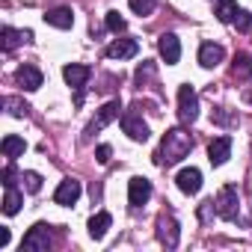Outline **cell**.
Instances as JSON below:
<instances>
[{
    "label": "cell",
    "mask_w": 252,
    "mask_h": 252,
    "mask_svg": "<svg viewBox=\"0 0 252 252\" xmlns=\"http://www.w3.org/2000/svg\"><path fill=\"white\" fill-rule=\"evenodd\" d=\"M193 152V137L184 128H172L163 134L160 140V152H158V166H172L178 160H184Z\"/></svg>",
    "instance_id": "cell-1"
},
{
    "label": "cell",
    "mask_w": 252,
    "mask_h": 252,
    "mask_svg": "<svg viewBox=\"0 0 252 252\" xmlns=\"http://www.w3.org/2000/svg\"><path fill=\"white\" fill-rule=\"evenodd\" d=\"M214 205H217V217H220V220L234 222L237 214H240V196H237V187H234V184H225V187L217 193Z\"/></svg>",
    "instance_id": "cell-2"
},
{
    "label": "cell",
    "mask_w": 252,
    "mask_h": 252,
    "mask_svg": "<svg viewBox=\"0 0 252 252\" xmlns=\"http://www.w3.org/2000/svg\"><path fill=\"white\" fill-rule=\"evenodd\" d=\"M178 119L184 125H193L199 119V95H196V89L190 83H184L178 89Z\"/></svg>",
    "instance_id": "cell-3"
},
{
    "label": "cell",
    "mask_w": 252,
    "mask_h": 252,
    "mask_svg": "<svg viewBox=\"0 0 252 252\" xmlns=\"http://www.w3.org/2000/svg\"><path fill=\"white\" fill-rule=\"evenodd\" d=\"M51 249V225L48 222H36L24 240H21V252H48Z\"/></svg>",
    "instance_id": "cell-4"
},
{
    "label": "cell",
    "mask_w": 252,
    "mask_h": 252,
    "mask_svg": "<svg viewBox=\"0 0 252 252\" xmlns=\"http://www.w3.org/2000/svg\"><path fill=\"white\" fill-rule=\"evenodd\" d=\"M158 228H155V234H158V240L166 246V249H175L178 246V240H181V228H178V220L172 217V214H160L158 217V222H155Z\"/></svg>",
    "instance_id": "cell-5"
},
{
    "label": "cell",
    "mask_w": 252,
    "mask_h": 252,
    "mask_svg": "<svg viewBox=\"0 0 252 252\" xmlns=\"http://www.w3.org/2000/svg\"><path fill=\"white\" fill-rule=\"evenodd\" d=\"M137 110H140V104H134L128 113L122 116V131L128 134L134 143H146V140H149V125L143 122V116H140Z\"/></svg>",
    "instance_id": "cell-6"
},
{
    "label": "cell",
    "mask_w": 252,
    "mask_h": 252,
    "mask_svg": "<svg viewBox=\"0 0 252 252\" xmlns=\"http://www.w3.org/2000/svg\"><path fill=\"white\" fill-rule=\"evenodd\" d=\"M119 110H122V107H119V101H107V104L98 110V116L86 125V131H83V143H89V140H92L101 128H107V125H110L113 119H119Z\"/></svg>",
    "instance_id": "cell-7"
},
{
    "label": "cell",
    "mask_w": 252,
    "mask_h": 252,
    "mask_svg": "<svg viewBox=\"0 0 252 252\" xmlns=\"http://www.w3.org/2000/svg\"><path fill=\"white\" fill-rule=\"evenodd\" d=\"M63 77H65V83L71 86V89H77V104L83 101V86H86V80L92 77V68L89 65H80V63H71V65H65L63 68Z\"/></svg>",
    "instance_id": "cell-8"
},
{
    "label": "cell",
    "mask_w": 252,
    "mask_h": 252,
    "mask_svg": "<svg viewBox=\"0 0 252 252\" xmlns=\"http://www.w3.org/2000/svg\"><path fill=\"white\" fill-rule=\"evenodd\" d=\"M149 199H152V181L143 178V175L131 178V184H128V202H131L134 208H143Z\"/></svg>",
    "instance_id": "cell-9"
},
{
    "label": "cell",
    "mask_w": 252,
    "mask_h": 252,
    "mask_svg": "<svg viewBox=\"0 0 252 252\" xmlns=\"http://www.w3.org/2000/svg\"><path fill=\"white\" fill-rule=\"evenodd\" d=\"M175 184H178V190H181V193L196 196V193L202 190V172H199L196 166H187V169H181V172L175 175Z\"/></svg>",
    "instance_id": "cell-10"
},
{
    "label": "cell",
    "mask_w": 252,
    "mask_h": 252,
    "mask_svg": "<svg viewBox=\"0 0 252 252\" xmlns=\"http://www.w3.org/2000/svg\"><path fill=\"white\" fill-rule=\"evenodd\" d=\"M158 51H160V57L166 60V65H175V63L181 60V42H178V36H175V33H163V36L158 39Z\"/></svg>",
    "instance_id": "cell-11"
},
{
    "label": "cell",
    "mask_w": 252,
    "mask_h": 252,
    "mask_svg": "<svg viewBox=\"0 0 252 252\" xmlns=\"http://www.w3.org/2000/svg\"><path fill=\"white\" fill-rule=\"evenodd\" d=\"M140 54V42L137 39H116L110 48H107V57L110 60H131Z\"/></svg>",
    "instance_id": "cell-12"
},
{
    "label": "cell",
    "mask_w": 252,
    "mask_h": 252,
    "mask_svg": "<svg viewBox=\"0 0 252 252\" xmlns=\"http://www.w3.org/2000/svg\"><path fill=\"white\" fill-rule=\"evenodd\" d=\"M42 71L36 68V65H21L18 71H15V83L21 86V89H27V92H36L39 86H42Z\"/></svg>",
    "instance_id": "cell-13"
},
{
    "label": "cell",
    "mask_w": 252,
    "mask_h": 252,
    "mask_svg": "<svg viewBox=\"0 0 252 252\" xmlns=\"http://www.w3.org/2000/svg\"><path fill=\"white\" fill-rule=\"evenodd\" d=\"M228 158H231V137H217V140H211V146H208V160H211L214 166H222Z\"/></svg>",
    "instance_id": "cell-14"
},
{
    "label": "cell",
    "mask_w": 252,
    "mask_h": 252,
    "mask_svg": "<svg viewBox=\"0 0 252 252\" xmlns=\"http://www.w3.org/2000/svg\"><path fill=\"white\" fill-rule=\"evenodd\" d=\"M80 199V181H74V178H65V181H60V187H57V193H54V202L57 205H74Z\"/></svg>",
    "instance_id": "cell-15"
},
{
    "label": "cell",
    "mask_w": 252,
    "mask_h": 252,
    "mask_svg": "<svg viewBox=\"0 0 252 252\" xmlns=\"http://www.w3.org/2000/svg\"><path fill=\"white\" fill-rule=\"evenodd\" d=\"M222 60H225V51H222V45L205 42V45L199 48V65H202V68H217Z\"/></svg>",
    "instance_id": "cell-16"
},
{
    "label": "cell",
    "mask_w": 252,
    "mask_h": 252,
    "mask_svg": "<svg viewBox=\"0 0 252 252\" xmlns=\"http://www.w3.org/2000/svg\"><path fill=\"white\" fill-rule=\"evenodd\" d=\"M45 24H51V27H57V30H71V24H74V12H71L68 6L48 9V12H45Z\"/></svg>",
    "instance_id": "cell-17"
},
{
    "label": "cell",
    "mask_w": 252,
    "mask_h": 252,
    "mask_svg": "<svg viewBox=\"0 0 252 252\" xmlns=\"http://www.w3.org/2000/svg\"><path fill=\"white\" fill-rule=\"evenodd\" d=\"M3 39H0V45H3V51H15L21 42H30L33 33L30 30H12V27H3V33H0Z\"/></svg>",
    "instance_id": "cell-18"
},
{
    "label": "cell",
    "mask_w": 252,
    "mask_h": 252,
    "mask_svg": "<svg viewBox=\"0 0 252 252\" xmlns=\"http://www.w3.org/2000/svg\"><path fill=\"white\" fill-rule=\"evenodd\" d=\"M110 222H113V217H110L107 211H98V214L89 220V237H92V240H101V237L107 234Z\"/></svg>",
    "instance_id": "cell-19"
},
{
    "label": "cell",
    "mask_w": 252,
    "mask_h": 252,
    "mask_svg": "<svg viewBox=\"0 0 252 252\" xmlns=\"http://www.w3.org/2000/svg\"><path fill=\"white\" fill-rule=\"evenodd\" d=\"M0 149H3V158H9V160H15V158H21V155L27 152V143H24L21 137H15V134H9V137H3V143H0Z\"/></svg>",
    "instance_id": "cell-20"
},
{
    "label": "cell",
    "mask_w": 252,
    "mask_h": 252,
    "mask_svg": "<svg viewBox=\"0 0 252 252\" xmlns=\"http://www.w3.org/2000/svg\"><path fill=\"white\" fill-rule=\"evenodd\" d=\"M231 77H237V80H246V77H252V57H249V54H237V57H234Z\"/></svg>",
    "instance_id": "cell-21"
},
{
    "label": "cell",
    "mask_w": 252,
    "mask_h": 252,
    "mask_svg": "<svg viewBox=\"0 0 252 252\" xmlns=\"http://www.w3.org/2000/svg\"><path fill=\"white\" fill-rule=\"evenodd\" d=\"M21 202H24V196H21L15 187H6V196H3V214H6V217H15V214L21 211Z\"/></svg>",
    "instance_id": "cell-22"
},
{
    "label": "cell",
    "mask_w": 252,
    "mask_h": 252,
    "mask_svg": "<svg viewBox=\"0 0 252 252\" xmlns=\"http://www.w3.org/2000/svg\"><path fill=\"white\" fill-rule=\"evenodd\" d=\"M237 3H234V0H220V3H217V18L222 21V24H234V18H237Z\"/></svg>",
    "instance_id": "cell-23"
},
{
    "label": "cell",
    "mask_w": 252,
    "mask_h": 252,
    "mask_svg": "<svg viewBox=\"0 0 252 252\" xmlns=\"http://www.w3.org/2000/svg\"><path fill=\"white\" fill-rule=\"evenodd\" d=\"M3 107H6V113L15 116V119H24V116L30 113V107H27L21 98H15V95H6V98H3Z\"/></svg>",
    "instance_id": "cell-24"
},
{
    "label": "cell",
    "mask_w": 252,
    "mask_h": 252,
    "mask_svg": "<svg viewBox=\"0 0 252 252\" xmlns=\"http://www.w3.org/2000/svg\"><path fill=\"white\" fill-rule=\"evenodd\" d=\"M128 6H131L137 15H143V18H146V15H152V12H155L158 0H128Z\"/></svg>",
    "instance_id": "cell-25"
},
{
    "label": "cell",
    "mask_w": 252,
    "mask_h": 252,
    "mask_svg": "<svg viewBox=\"0 0 252 252\" xmlns=\"http://www.w3.org/2000/svg\"><path fill=\"white\" fill-rule=\"evenodd\" d=\"M21 181H24L27 193H39V190H42V175H39V172H24Z\"/></svg>",
    "instance_id": "cell-26"
},
{
    "label": "cell",
    "mask_w": 252,
    "mask_h": 252,
    "mask_svg": "<svg viewBox=\"0 0 252 252\" xmlns=\"http://www.w3.org/2000/svg\"><path fill=\"white\" fill-rule=\"evenodd\" d=\"M149 77H155V63H149V60H146V63H143V65L137 68L134 80H137L140 86H146V80H149Z\"/></svg>",
    "instance_id": "cell-27"
},
{
    "label": "cell",
    "mask_w": 252,
    "mask_h": 252,
    "mask_svg": "<svg viewBox=\"0 0 252 252\" xmlns=\"http://www.w3.org/2000/svg\"><path fill=\"white\" fill-rule=\"evenodd\" d=\"M125 27H128V24H125V18L119 12H107V30L110 33H122Z\"/></svg>",
    "instance_id": "cell-28"
},
{
    "label": "cell",
    "mask_w": 252,
    "mask_h": 252,
    "mask_svg": "<svg viewBox=\"0 0 252 252\" xmlns=\"http://www.w3.org/2000/svg\"><path fill=\"white\" fill-rule=\"evenodd\" d=\"M234 27H237L240 33H246V30L252 27V15H249L246 9H240V12H237V18H234Z\"/></svg>",
    "instance_id": "cell-29"
},
{
    "label": "cell",
    "mask_w": 252,
    "mask_h": 252,
    "mask_svg": "<svg viewBox=\"0 0 252 252\" xmlns=\"http://www.w3.org/2000/svg\"><path fill=\"white\" fill-rule=\"evenodd\" d=\"M211 119H214L217 125H234V122H237V116H228V113H225L222 107H217V110L211 113Z\"/></svg>",
    "instance_id": "cell-30"
},
{
    "label": "cell",
    "mask_w": 252,
    "mask_h": 252,
    "mask_svg": "<svg viewBox=\"0 0 252 252\" xmlns=\"http://www.w3.org/2000/svg\"><path fill=\"white\" fill-rule=\"evenodd\" d=\"M214 214H217V205H214V199H208V202H202V205H199V220H202V222H208Z\"/></svg>",
    "instance_id": "cell-31"
},
{
    "label": "cell",
    "mask_w": 252,
    "mask_h": 252,
    "mask_svg": "<svg viewBox=\"0 0 252 252\" xmlns=\"http://www.w3.org/2000/svg\"><path fill=\"white\" fill-rule=\"evenodd\" d=\"M95 158H98V163H110L113 149H110V146H98V149H95Z\"/></svg>",
    "instance_id": "cell-32"
},
{
    "label": "cell",
    "mask_w": 252,
    "mask_h": 252,
    "mask_svg": "<svg viewBox=\"0 0 252 252\" xmlns=\"http://www.w3.org/2000/svg\"><path fill=\"white\" fill-rule=\"evenodd\" d=\"M9 240H12L9 228H6V225H0V249H6V246H9Z\"/></svg>",
    "instance_id": "cell-33"
},
{
    "label": "cell",
    "mask_w": 252,
    "mask_h": 252,
    "mask_svg": "<svg viewBox=\"0 0 252 252\" xmlns=\"http://www.w3.org/2000/svg\"><path fill=\"white\" fill-rule=\"evenodd\" d=\"M12 178H15V169H12V166H6V169H3V187H12V184H15Z\"/></svg>",
    "instance_id": "cell-34"
},
{
    "label": "cell",
    "mask_w": 252,
    "mask_h": 252,
    "mask_svg": "<svg viewBox=\"0 0 252 252\" xmlns=\"http://www.w3.org/2000/svg\"><path fill=\"white\" fill-rule=\"evenodd\" d=\"M243 98H246V101L252 104V89H246V92H243Z\"/></svg>",
    "instance_id": "cell-35"
}]
</instances>
